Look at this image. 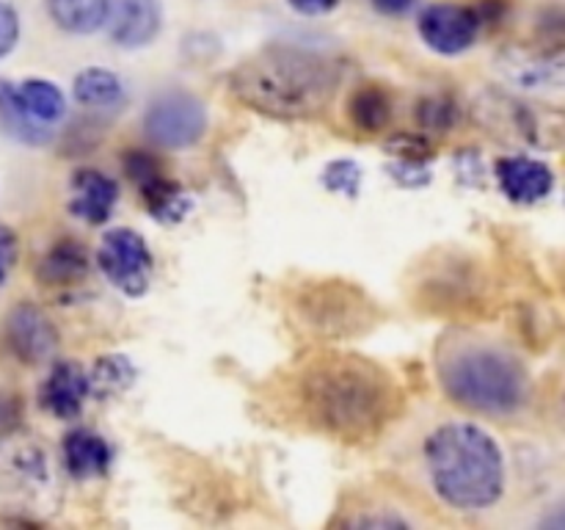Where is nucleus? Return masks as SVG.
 Wrapping results in <instances>:
<instances>
[{
  "instance_id": "1",
  "label": "nucleus",
  "mask_w": 565,
  "mask_h": 530,
  "mask_svg": "<svg viewBox=\"0 0 565 530\" xmlns=\"http://www.w3.org/2000/svg\"><path fill=\"white\" fill-rule=\"evenodd\" d=\"M303 423L342 445L375 442L403 412V390L386 368L359 353L329 351L296 375Z\"/></svg>"
},
{
  "instance_id": "2",
  "label": "nucleus",
  "mask_w": 565,
  "mask_h": 530,
  "mask_svg": "<svg viewBox=\"0 0 565 530\" xmlns=\"http://www.w3.org/2000/svg\"><path fill=\"white\" fill-rule=\"evenodd\" d=\"M436 375L452 403L508 420L533 403V375L516 348L486 331L450 329L436 342Z\"/></svg>"
},
{
  "instance_id": "3",
  "label": "nucleus",
  "mask_w": 565,
  "mask_h": 530,
  "mask_svg": "<svg viewBox=\"0 0 565 530\" xmlns=\"http://www.w3.org/2000/svg\"><path fill=\"white\" fill-rule=\"evenodd\" d=\"M425 486L441 506L483 513L508 491V458L494 434L469 420H439L419 439Z\"/></svg>"
},
{
  "instance_id": "4",
  "label": "nucleus",
  "mask_w": 565,
  "mask_h": 530,
  "mask_svg": "<svg viewBox=\"0 0 565 530\" xmlns=\"http://www.w3.org/2000/svg\"><path fill=\"white\" fill-rule=\"evenodd\" d=\"M340 86V61L292 44L259 50L230 75L232 97L274 119H315L334 103Z\"/></svg>"
},
{
  "instance_id": "5",
  "label": "nucleus",
  "mask_w": 565,
  "mask_h": 530,
  "mask_svg": "<svg viewBox=\"0 0 565 530\" xmlns=\"http://www.w3.org/2000/svg\"><path fill=\"white\" fill-rule=\"evenodd\" d=\"M296 312L312 335L331 340L364 335L379 320L375 304L356 285L340 279L303 285L296 298Z\"/></svg>"
},
{
  "instance_id": "6",
  "label": "nucleus",
  "mask_w": 565,
  "mask_h": 530,
  "mask_svg": "<svg viewBox=\"0 0 565 530\" xmlns=\"http://www.w3.org/2000/svg\"><path fill=\"white\" fill-rule=\"evenodd\" d=\"M143 132L160 149H188L207 132V108L182 88H169L152 97L143 114Z\"/></svg>"
},
{
  "instance_id": "7",
  "label": "nucleus",
  "mask_w": 565,
  "mask_h": 530,
  "mask_svg": "<svg viewBox=\"0 0 565 530\" xmlns=\"http://www.w3.org/2000/svg\"><path fill=\"white\" fill-rule=\"evenodd\" d=\"M97 265L110 285L125 296H143L152 274V252L147 241L130 226H114L103 235L97 252Z\"/></svg>"
},
{
  "instance_id": "8",
  "label": "nucleus",
  "mask_w": 565,
  "mask_h": 530,
  "mask_svg": "<svg viewBox=\"0 0 565 530\" xmlns=\"http://www.w3.org/2000/svg\"><path fill=\"white\" fill-rule=\"evenodd\" d=\"M121 166H125L127 177L136 182L149 215H154L160 224H177V221L185 219L193 204L191 197L182 191L180 182H174L166 174L163 163L158 158L141 152V149H132V152L121 158Z\"/></svg>"
},
{
  "instance_id": "9",
  "label": "nucleus",
  "mask_w": 565,
  "mask_h": 530,
  "mask_svg": "<svg viewBox=\"0 0 565 530\" xmlns=\"http://www.w3.org/2000/svg\"><path fill=\"white\" fill-rule=\"evenodd\" d=\"M419 36L434 53L458 55L467 53L480 36V11L461 3H434L419 14Z\"/></svg>"
},
{
  "instance_id": "10",
  "label": "nucleus",
  "mask_w": 565,
  "mask_h": 530,
  "mask_svg": "<svg viewBox=\"0 0 565 530\" xmlns=\"http://www.w3.org/2000/svg\"><path fill=\"white\" fill-rule=\"evenodd\" d=\"M6 340L25 364H44L58 351V329L36 304H17L6 318Z\"/></svg>"
},
{
  "instance_id": "11",
  "label": "nucleus",
  "mask_w": 565,
  "mask_h": 530,
  "mask_svg": "<svg viewBox=\"0 0 565 530\" xmlns=\"http://www.w3.org/2000/svg\"><path fill=\"white\" fill-rule=\"evenodd\" d=\"M497 70L511 86L530 94H550L563 88V53L552 50L511 47L497 59Z\"/></svg>"
},
{
  "instance_id": "12",
  "label": "nucleus",
  "mask_w": 565,
  "mask_h": 530,
  "mask_svg": "<svg viewBox=\"0 0 565 530\" xmlns=\"http://www.w3.org/2000/svg\"><path fill=\"white\" fill-rule=\"evenodd\" d=\"M497 182L502 193L516 204H535L546 199L555 188V171L550 163L527 155L497 160Z\"/></svg>"
},
{
  "instance_id": "13",
  "label": "nucleus",
  "mask_w": 565,
  "mask_h": 530,
  "mask_svg": "<svg viewBox=\"0 0 565 530\" xmlns=\"http://www.w3.org/2000/svg\"><path fill=\"white\" fill-rule=\"evenodd\" d=\"M110 39L119 47H147L160 33L163 9L160 0H110Z\"/></svg>"
},
{
  "instance_id": "14",
  "label": "nucleus",
  "mask_w": 565,
  "mask_h": 530,
  "mask_svg": "<svg viewBox=\"0 0 565 530\" xmlns=\"http://www.w3.org/2000/svg\"><path fill=\"white\" fill-rule=\"evenodd\" d=\"M92 395L88 373L77 362L53 364L50 375L39 390V403L47 414L58 420H75L83 412V403Z\"/></svg>"
},
{
  "instance_id": "15",
  "label": "nucleus",
  "mask_w": 565,
  "mask_h": 530,
  "mask_svg": "<svg viewBox=\"0 0 565 530\" xmlns=\"http://www.w3.org/2000/svg\"><path fill=\"white\" fill-rule=\"evenodd\" d=\"M119 199V186L114 177L97 169H81L72 174L70 213L86 224L99 226L110 219Z\"/></svg>"
},
{
  "instance_id": "16",
  "label": "nucleus",
  "mask_w": 565,
  "mask_h": 530,
  "mask_svg": "<svg viewBox=\"0 0 565 530\" xmlns=\"http://www.w3.org/2000/svg\"><path fill=\"white\" fill-rule=\"evenodd\" d=\"M61 456H64V467L77 480L99 478V475L108 473L110 462H114L108 439L88 428L70 431L64 436V445H61Z\"/></svg>"
},
{
  "instance_id": "17",
  "label": "nucleus",
  "mask_w": 565,
  "mask_h": 530,
  "mask_svg": "<svg viewBox=\"0 0 565 530\" xmlns=\"http://www.w3.org/2000/svg\"><path fill=\"white\" fill-rule=\"evenodd\" d=\"M86 274L88 254L86 248H83V243L72 241V237L55 241L36 268L39 282L47 287H72L77 285V282L86 279Z\"/></svg>"
},
{
  "instance_id": "18",
  "label": "nucleus",
  "mask_w": 565,
  "mask_h": 530,
  "mask_svg": "<svg viewBox=\"0 0 565 530\" xmlns=\"http://www.w3.org/2000/svg\"><path fill=\"white\" fill-rule=\"evenodd\" d=\"M72 94H75L77 105L86 108L88 114H116L127 103V92L119 77L108 70H99V66L81 72L75 77Z\"/></svg>"
},
{
  "instance_id": "19",
  "label": "nucleus",
  "mask_w": 565,
  "mask_h": 530,
  "mask_svg": "<svg viewBox=\"0 0 565 530\" xmlns=\"http://www.w3.org/2000/svg\"><path fill=\"white\" fill-rule=\"evenodd\" d=\"M14 103L22 114L36 125H53V121L64 119L66 99L55 83L42 81V77H31L14 86Z\"/></svg>"
},
{
  "instance_id": "20",
  "label": "nucleus",
  "mask_w": 565,
  "mask_h": 530,
  "mask_svg": "<svg viewBox=\"0 0 565 530\" xmlns=\"http://www.w3.org/2000/svg\"><path fill=\"white\" fill-rule=\"evenodd\" d=\"M47 3V14L61 31L86 33L99 31L110 17V0H44Z\"/></svg>"
},
{
  "instance_id": "21",
  "label": "nucleus",
  "mask_w": 565,
  "mask_h": 530,
  "mask_svg": "<svg viewBox=\"0 0 565 530\" xmlns=\"http://www.w3.org/2000/svg\"><path fill=\"white\" fill-rule=\"evenodd\" d=\"M392 110H395L392 94L381 86H362L348 99V116H351L353 127L359 132H370V136L390 127Z\"/></svg>"
},
{
  "instance_id": "22",
  "label": "nucleus",
  "mask_w": 565,
  "mask_h": 530,
  "mask_svg": "<svg viewBox=\"0 0 565 530\" xmlns=\"http://www.w3.org/2000/svg\"><path fill=\"white\" fill-rule=\"evenodd\" d=\"M132 381H136V368H132L130 359L121 357V353H110V357L99 359V362L94 364L92 373H88V386H92V392H97L99 398L119 395V392H125Z\"/></svg>"
},
{
  "instance_id": "23",
  "label": "nucleus",
  "mask_w": 565,
  "mask_h": 530,
  "mask_svg": "<svg viewBox=\"0 0 565 530\" xmlns=\"http://www.w3.org/2000/svg\"><path fill=\"white\" fill-rule=\"evenodd\" d=\"M0 116H3L6 127H9L17 138H22V141H28V144L50 141V130H44L42 125L31 121L20 108H17L14 83H9V81H0Z\"/></svg>"
},
{
  "instance_id": "24",
  "label": "nucleus",
  "mask_w": 565,
  "mask_h": 530,
  "mask_svg": "<svg viewBox=\"0 0 565 530\" xmlns=\"http://www.w3.org/2000/svg\"><path fill=\"white\" fill-rule=\"evenodd\" d=\"M417 119L423 125L425 132L430 136H447L452 130V125L458 121V105L452 103L445 94H436V97H425L417 108Z\"/></svg>"
},
{
  "instance_id": "25",
  "label": "nucleus",
  "mask_w": 565,
  "mask_h": 530,
  "mask_svg": "<svg viewBox=\"0 0 565 530\" xmlns=\"http://www.w3.org/2000/svg\"><path fill=\"white\" fill-rule=\"evenodd\" d=\"M323 186L342 197L356 199L359 188H362V169L356 160H331L323 169Z\"/></svg>"
},
{
  "instance_id": "26",
  "label": "nucleus",
  "mask_w": 565,
  "mask_h": 530,
  "mask_svg": "<svg viewBox=\"0 0 565 530\" xmlns=\"http://www.w3.org/2000/svg\"><path fill=\"white\" fill-rule=\"evenodd\" d=\"M386 152L395 155V160H412V163H428L436 158V147L425 136H412V132H401L392 141H386Z\"/></svg>"
},
{
  "instance_id": "27",
  "label": "nucleus",
  "mask_w": 565,
  "mask_h": 530,
  "mask_svg": "<svg viewBox=\"0 0 565 530\" xmlns=\"http://www.w3.org/2000/svg\"><path fill=\"white\" fill-rule=\"evenodd\" d=\"M17 257H20V237H17V232L11 226L0 224V285L14 271Z\"/></svg>"
},
{
  "instance_id": "28",
  "label": "nucleus",
  "mask_w": 565,
  "mask_h": 530,
  "mask_svg": "<svg viewBox=\"0 0 565 530\" xmlns=\"http://www.w3.org/2000/svg\"><path fill=\"white\" fill-rule=\"evenodd\" d=\"M17 39H20V17L9 3L0 0V59L14 50Z\"/></svg>"
},
{
  "instance_id": "29",
  "label": "nucleus",
  "mask_w": 565,
  "mask_h": 530,
  "mask_svg": "<svg viewBox=\"0 0 565 530\" xmlns=\"http://www.w3.org/2000/svg\"><path fill=\"white\" fill-rule=\"evenodd\" d=\"M392 177H395L401 186L406 188H419V186H428L430 182V171L425 163H412V160H395L390 166Z\"/></svg>"
},
{
  "instance_id": "30",
  "label": "nucleus",
  "mask_w": 565,
  "mask_h": 530,
  "mask_svg": "<svg viewBox=\"0 0 565 530\" xmlns=\"http://www.w3.org/2000/svg\"><path fill=\"white\" fill-rule=\"evenodd\" d=\"M287 3H290L296 11H301V14L320 17V14H329L340 0H287Z\"/></svg>"
},
{
  "instance_id": "31",
  "label": "nucleus",
  "mask_w": 565,
  "mask_h": 530,
  "mask_svg": "<svg viewBox=\"0 0 565 530\" xmlns=\"http://www.w3.org/2000/svg\"><path fill=\"white\" fill-rule=\"evenodd\" d=\"M370 3H373L381 14L401 17V14H406V11H412L417 0H370Z\"/></svg>"
}]
</instances>
